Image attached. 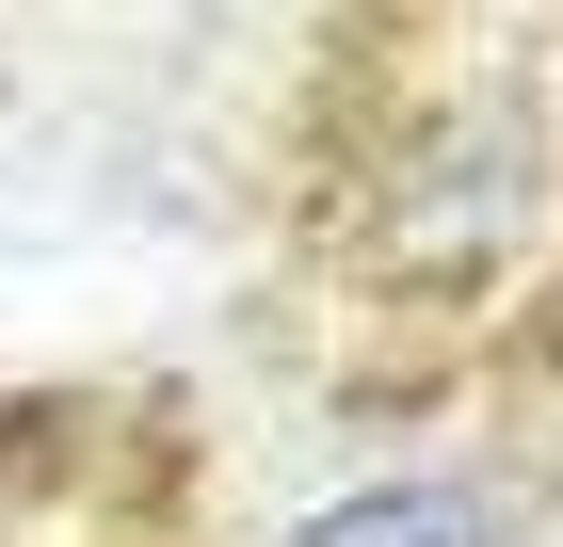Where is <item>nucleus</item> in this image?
I'll list each match as a JSON object with an SVG mask.
<instances>
[{
	"mask_svg": "<svg viewBox=\"0 0 563 547\" xmlns=\"http://www.w3.org/2000/svg\"><path fill=\"white\" fill-rule=\"evenodd\" d=\"M322 274L387 338H483L563 274V33L419 17L322 129Z\"/></svg>",
	"mask_w": 563,
	"mask_h": 547,
	"instance_id": "nucleus-1",
	"label": "nucleus"
},
{
	"mask_svg": "<svg viewBox=\"0 0 563 547\" xmlns=\"http://www.w3.org/2000/svg\"><path fill=\"white\" fill-rule=\"evenodd\" d=\"M274 547H499V500L467 467H402V483H354V500L290 515Z\"/></svg>",
	"mask_w": 563,
	"mask_h": 547,
	"instance_id": "nucleus-2",
	"label": "nucleus"
}]
</instances>
